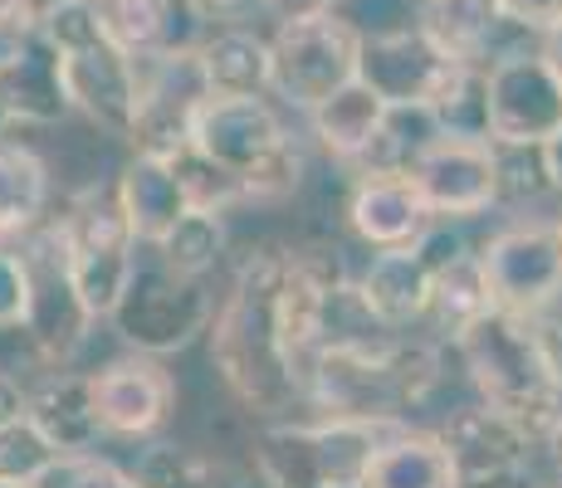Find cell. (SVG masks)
I'll return each instance as SVG.
<instances>
[{"instance_id": "1", "label": "cell", "mask_w": 562, "mask_h": 488, "mask_svg": "<svg viewBox=\"0 0 562 488\" xmlns=\"http://www.w3.org/2000/svg\"><path fill=\"white\" fill-rule=\"evenodd\" d=\"M279 269L284 249H255L240 259L235 284L225 303L211 313L205 338H211V366L221 372L235 406L250 416H284L304 400L299 390V366L279 338Z\"/></svg>"}, {"instance_id": "2", "label": "cell", "mask_w": 562, "mask_h": 488, "mask_svg": "<svg viewBox=\"0 0 562 488\" xmlns=\"http://www.w3.org/2000/svg\"><path fill=\"white\" fill-rule=\"evenodd\" d=\"M450 347L460 352V366L470 376V386L480 390V400L509 410L533 435V444L543 440L548 420L558 416V376L543 356V342H538V322L490 308Z\"/></svg>"}, {"instance_id": "3", "label": "cell", "mask_w": 562, "mask_h": 488, "mask_svg": "<svg viewBox=\"0 0 562 488\" xmlns=\"http://www.w3.org/2000/svg\"><path fill=\"white\" fill-rule=\"evenodd\" d=\"M191 147L205 161L225 167L240 181L245 201H284L304 181V157H299L294 137H289L279 107L269 93L259 98H211L191 117Z\"/></svg>"}, {"instance_id": "4", "label": "cell", "mask_w": 562, "mask_h": 488, "mask_svg": "<svg viewBox=\"0 0 562 488\" xmlns=\"http://www.w3.org/2000/svg\"><path fill=\"white\" fill-rule=\"evenodd\" d=\"M45 39L59 54V83L69 98V113H79L93 133L127 143L137 98L133 54H123L103 35L93 0H54V10L45 15Z\"/></svg>"}, {"instance_id": "5", "label": "cell", "mask_w": 562, "mask_h": 488, "mask_svg": "<svg viewBox=\"0 0 562 488\" xmlns=\"http://www.w3.org/2000/svg\"><path fill=\"white\" fill-rule=\"evenodd\" d=\"M406 420L323 416L313 425H269L255 440V469L269 488H362L376 444Z\"/></svg>"}, {"instance_id": "6", "label": "cell", "mask_w": 562, "mask_h": 488, "mask_svg": "<svg viewBox=\"0 0 562 488\" xmlns=\"http://www.w3.org/2000/svg\"><path fill=\"white\" fill-rule=\"evenodd\" d=\"M15 254L25 264V318H20V342L40 356V366H74V356L89 347L93 318L83 308L79 288L69 279V259H64L59 220H40L15 240Z\"/></svg>"}, {"instance_id": "7", "label": "cell", "mask_w": 562, "mask_h": 488, "mask_svg": "<svg viewBox=\"0 0 562 488\" xmlns=\"http://www.w3.org/2000/svg\"><path fill=\"white\" fill-rule=\"evenodd\" d=\"M54 220H59V235H64V259H69L74 288H79L83 308L103 322L113 313L123 284L133 279L137 249H143L133 240V230H127L123 211H117L113 181H89Z\"/></svg>"}, {"instance_id": "8", "label": "cell", "mask_w": 562, "mask_h": 488, "mask_svg": "<svg viewBox=\"0 0 562 488\" xmlns=\"http://www.w3.org/2000/svg\"><path fill=\"white\" fill-rule=\"evenodd\" d=\"M358 49L362 35L338 15H289L269 35V93H279L289 107L308 113L342 83L358 79Z\"/></svg>"}, {"instance_id": "9", "label": "cell", "mask_w": 562, "mask_h": 488, "mask_svg": "<svg viewBox=\"0 0 562 488\" xmlns=\"http://www.w3.org/2000/svg\"><path fill=\"white\" fill-rule=\"evenodd\" d=\"M211 313H215V303L201 279H181L171 269H161L157 259H137L133 279L123 284L113 313L103 322L123 338L127 352L171 356L201 338Z\"/></svg>"}, {"instance_id": "10", "label": "cell", "mask_w": 562, "mask_h": 488, "mask_svg": "<svg viewBox=\"0 0 562 488\" xmlns=\"http://www.w3.org/2000/svg\"><path fill=\"white\" fill-rule=\"evenodd\" d=\"M562 127V83L543 49H509L484 64V137L494 147H543Z\"/></svg>"}, {"instance_id": "11", "label": "cell", "mask_w": 562, "mask_h": 488, "mask_svg": "<svg viewBox=\"0 0 562 488\" xmlns=\"http://www.w3.org/2000/svg\"><path fill=\"white\" fill-rule=\"evenodd\" d=\"M490 303L518 318H538L562 298V230L558 220H518L480 245Z\"/></svg>"}, {"instance_id": "12", "label": "cell", "mask_w": 562, "mask_h": 488, "mask_svg": "<svg viewBox=\"0 0 562 488\" xmlns=\"http://www.w3.org/2000/svg\"><path fill=\"white\" fill-rule=\"evenodd\" d=\"M133 73H137V98H133V127H127L133 151L171 157V151L191 147V117L205 103L196 45L137 54Z\"/></svg>"}, {"instance_id": "13", "label": "cell", "mask_w": 562, "mask_h": 488, "mask_svg": "<svg viewBox=\"0 0 562 488\" xmlns=\"http://www.w3.org/2000/svg\"><path fill=\"white\" fill-rule=\"evenodd\" d=\"M464 69L470 64L456 59L440 39H430L420 30V20L402 30H382V35H362V49H358V79L382 103L436 107L440 98L456 89V79Z\"/></svg>"}, {"instance_id": "14", "label": "cell", "mask_w": 562, "mask_h": 488, "mask_svg": "<svg viewBox=\"0 0 562 488\" xmlns=\"http://www.w3.org/2000/svg\"><path fill=\"white\" fill-rule=\"evenodd\" d=\"M406 181L436 220L460 225L499 205V167H494V143L484 137H430L406 167Z\"/></svg>"}, {"instance_id": "15", "label": "cell", "mask_w": 562, "mask_h": 488, "mask_svg": "<svg viewBox=\"0 0 562 488\" xmlns=\"http://www.w3.org/2000/svg\"><path fill=\"white\" fill-rule=\"evenodd\" d=\"M93 416H99L103 440H153L171 416H177L181 386L161 356L127 352L117 362L89 372Z\"/></svg>"}, {"instance_id": "16", "label": "cell", "mask_w": 562, "mask_h": 488, "mask_svg": "<svg viewBox=\"0 0 562 488\" xmlns=\"http://www.w3.org/2000/svg\"><path fill=\"white\" fill-rule=\"evenodd\" d=\"M440 450H446L450 469L460 488H499L509 484L538 450L533 435L509 416V410L490 406V400H464L436 430Z\"/></svg>"}, {"instance_id": "17", "label": "cell", "mask_w": 562, "mask_h": 488, "mask_svg": "<svg viewBox=\"0 0 562 488\" xmlns=\"http://www.w3.org/2000/svg\"><path fill=\"white\" fill-rule=\"evenodd\" d=\"M0 113L10 127H59L69 113V98L59 83V54L45 39V30L20 35L0 45Z\"/></svg>"}, {"instance_id": "18", "label": "cell", "mask_w": 562, "mask_h": 488, "mask_svg": "<svg viewBox=\"0 0 562 488\" xmlns=\"http://www.w3.org/2000/svg\"><path fill=\"white\" fill-rule=\"evenodd\" d=\"M342 220L367 249H411L436 215L406 177H358L342 205Z\"/></svg>"}, {"instance_id": "19", "label": "cell", "mask_w": 562, "mask_h": 488, "mask_svg": "<svg viewBox=\"0 0 562 488\" xmlns=\"http://www.w3.org/2000/svg\"><path fill=\"white\" fill-rule=\"evenodd\" d=\"M113 195H117V211H123L127 230H133V240L143 249L157 245L161 235L191 211L177 167H171V157H161V151H133V157L117 167Z\"/></svg>"}, {"instance_id": "20", "label": "cell", "mask_w": 562, "mask_h": 488, "mask_svg": "<svg viewBox=\"0 0 562 488\" xmlns=\"http://www.w3.org/2000/svg\"><path fill=\"white\" fill-rule=\"evenodd\" d=\"M25 420L59 454L99 450L103 440L99 416H93L89 372H74V366H45L40 382H25Z\"/></svg>"}, {"instance_id": "21", "label": "cell", "mask_w": 562, "mask_h": 488, "mask_svg": "<svg viewBox=\"0 0 562 488\" xmlns=\"http://www.w3.org/2000/svg\"><path fill=\"white\" fill-rule=\"evenodd\" d=\"M430 274H436V269L426 264V254H420L416 245L411 249H372L367 269L358 274V293L386 328L411 332L416 322H426Z\"/></svg>"}, {"instance_id": "22", "label": "cell", "mask_w": 562, "mask_h": 488, "mask_svg": "<svg viewBox=\"0 0 562 488\" xmlns=\"http://www.w3.org/2000/svg\"><path fill=\"white\" fill-rule=\"evenodd\" d=\"M196 69L211 98L269 93V39L255 25L205 30L196 39Z\"/></svg>"}, {"instance_id": "23", "label": "cell", "mask_w": 562, "mask_h": 488, "mask_svg": "<svg viewBox=\"0 0 562 488\" xmlns=\"http://www.w3.org/2000/svg\"><path fill=\"white\" fill-rule=\"evenodd\" d=\"M103 35L123 54H157L196 45V20L181 0H93Z\"/></svg>"}, {"instance_id": "24", "label": "cell", "mask_w": 562, "mask_h": 488, "mask_svg": "<svg viewBox=\"0 0 562 488\" xmlns=\"http://www.w3.org/2000/svg\"><path fill=\"white\" fill-rule=\"evenodd\" d=\"M386 103L367 89L362 79L342 83L338 93H328L318 107H308V127L318 137V147L328 151L338 167H352L362 157V147L372 143V133L382 127Z\"/></svg>"}, {"instance_id": "25", "label": "cell", "mask_w": 562, "mask_h": 488, "mask_svg": "<svg viewBox=\"0 0 562 488\" xmlns=\"http://www.w3.org/2000/svg\"><path fill=\"white\" fill-rule=\"evenodd\" d=\"M362 488H460V484L436 435L396 425L392 435L376 444Z\"/></svg>"}, {"instance_id": "26", "label": "cell", "mask_w": 562, "mask_h": 488, "mask_svg": "<svg viewBox=\"0 0 562 488\" xmlns=\"http://www.w3.org/2000/svg\"><path fill=\"white\" fill-rule=\"evenodd\" d=\"M494 303H490V284H484V269H480V249H460L456 259L436 264L430 274V308L426 322L440 332L446 342H456L474 318H484Z\"/></svg>"}, {"instance_id": "27", "label": "cell", "mask_w": 562, "mask_h": 488, "mask_svg": "<svg viewBox=\"0 0 562 488\" xmlns=\"http://www.w3.org/2000/svg\"><path fill=\"white\" fill-rule=\"evenodd\" d=\"M153 249V259L161 269H171V274L181 279H211L215 269H221V259L231 254V235H225V215L215 211H187L177 225H171L167 235H161Z\"/></svg>"}, {"instance_id": "28", "label": "cell", "mask_w": 562, "mask_h": 488, "mask_svg": "<svg viewBox=\"0 0 562 488\" xmlns=\"http://www.w3.org/2000/svg\"><path fill=\"white\" fill-rule=\"evenodd\" d=\"M30 488H143V484H137L133 469H123L108 454L79 450V454H54L45 469L30 479Z\"/></svg>"}, {"instance_id": "29", "label": "cell", "mask_w": 562, "mask_h": 488, "mask_svg": "<svg viewBox=\"0 0 562 488\" xmlns=\"http://www.w3.org/2000/svg\"><path fill=\"white\" fill-rule=\"evenodd\" d=\"M171 167H177L181 191H187V205H191V211H215V215H225L231 205H245L240 181H235L225 167L205 161L196 147L171 151Z\"/></svg>"}, {"instance_id": "30", "label": "cell", "mask_w": 562, "mask_h": 488, "mask_svg": "<svg viewBox=\"0 0 562 488\" xmlns=\"http://www.w3.org/2000/svg\"><path fill=\"white\" fill-rule=\"evenodd\" d=\"M133 474L143 488H215V464L187 444H147Z\"/></svg>"}, {"instance_id": "31", "label": "cell", "mask_w": 562, "mask_h": 488, "mask_svg": "<svg viewBox=\"0 0 562 488\" xmlns=\"http://www.w3.org/2000/svg\"><path fill=\"white\" fill-rule=\"evenodd\" d=\"M494 167H499V205L533 201V195L553 191L543 167V147H494Z\"/></svg>"}, {"instance_id": "32", "label": "cell", "mask_w": 562, "mask_h": 488, "mask_svg": "<svg viewBox=\"0 0 562 488\" xmlns=\"http://www.w3.org/2000/svg\"><path fill=\"white\" fill-rule=\"evenodd\" d=\"M338 15L348 20L358 35H382V30L416 25L420 0H338Z\"/></svg>"}, {"instance_id": "33", "label": "cell", "mask_w": 562, "mask_h": 488, "mask_svg": "<svg viewBox=\"0 0 562 488\" xmlns=\"http://www.w3.org/2000/svg\"><path fill=\"white\" fill-rule=\"evenodd\" d=\"M201 30H231V25H255L269 15V0H181Z\"/></svg>"}, {"instance_id": "34", "label": "cell", "mask_w": 562, "mask_h": 488, "mask_svg": "<svg viewBox=\"0 0 562 488\" xmlns=\"http://www.w3.org/2000/svg\"><path fill=\"white\" fill-rule=\"evenodd\" d=\"M494 10L528 35H548L562 20V0H494Z\"/></svg>"}, {"instance_id": "35", "label": "cell", "mask_w": 562, "mask_h": 488, "mask_svg": "<svg viewBox=\"0 0 562 488\" xmlns=\"http://www.w3.org/2000/svg\"><path fill=\"white\" fill-rule=\"evenodd\" d=\"M54 10V0H0V45L20 35L45 30V15Z\"/></svg>"}, {"instance_id": "36", "label": "cell", "mask_w": 562, "mask_h": 488, "mask_svg": "<svg viewBox=\"0 0 562 488\" xmlns=\"http://www.w3.org/2000/svg\"><path fill=\"white\" fill-rule=\"evenodd\" d=\"M20 416H25V382L0 366V425H10V420H20Z\"/></svg>"}, {"instance_id": "37", "label": "cell", "mask_w": 562, "mask_h": 488, "mask_svg": "<svg viewBox=\"0 0 562 488\" xmlns=\"http://www.w3.org/2000/svg\"><path fill=\"white\" fill-rule=\"evenodd\" d=\"M318 10H338V0H269V15H274V20L318 15Z\"/></svg>"}, {"instance_id": "38", "label": "cell", "mask_w": 562, "mask_h": 488, "mask_svg": "<svg viewBox=\"0 0 562 488\" xmlns=\"http://www.w3.org/2000/svg\"><path fill=\"white\" fill-rule=\"evenodd\" d=\"M538 450H548V459H553V469L562 474V396H558V416L548 420L543 440H538Z\"/></svg>"}, {"instance_id": "39", "label": "cell", "mask_w": 562, "mask_h": 488, "mask_svg": "<svg viewBox=\"0 0 562 488\" xmlns=\"http://www.w3.org/2000/svg\"><path fill=\"white\" fill-rule=\"evenodd\" d=\"M543 167H548V181H553V191L562 195V127L543 143Z\"/></svg>"}, {"instance_id": "40", "label": "cell", "mask_w": 562, "mask_h": 488, "mask_svg": "<svg viewBox=\"0 0 562 488\" xmlns=\"http://www.w3.org/2000/svg\"><path fill=\"white\" fill-rule=\"evenodd\" d=\"M538 49H543V59L553 64V73H558V83H562V20H558L553 30H548L543 39H538Z\"/></svg>"}, {"instance_id": "41", "label": "cell", "mask_w": 562, "mask_h": 488, "mask_svg": "<svg viewBox=\"0 0 562 488\" xmlns=\"http://www.w3.org/2000/svg\"><path fill=\"white\" fill-rule=\"evenodd\" d=\"M0 488H30V484H5V479H0Z\"/></svg>"}, {"instance_id": "42", "label": "cell", "mask_w": 562, "mask_h": 488, "mask_svg": "<svg viewBox=\"0 0 562 488\" xmlns=\"http://www.w3.org/2000/svg\"><path fill=\"white\" fill-rule=\"evenodd\" d=\"M558 230H562V215H558Z\"/></svg>"}]
</instances>
